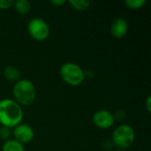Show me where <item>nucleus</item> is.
Returning <instances> with one entry per match:
<instances>
[{"instance_id":"ddd939ff","label":"nucleus","mask_w":151,"mask_h":151,"mask_svg":"<svg viewBox=\"0 0 151 151\" xmlns=\"http://www.w3.org/2000/svg\"><path fill=\"white\" fill-rule=\"evenodd\" d=\"M147 1L146 0H126L125 4L130 9L133 10H137L142 7H143L146 4Z\"/></svg>"},{"instance_id":"f257e3e1","label":"nucleus","mask_w":151,"mask_h":151,"mask_svg":"<svg viewBox=\"0 0 151 151\" xmlns=\"http://www.w3.org/2000/svg\"><path fill=\"white\" fill-rule=\"evenodd\" d=\"M23 119L21 106L13 99L4 98L0 101V123L8 128L15 127Z\"/></svg>"},{"instance_id":"7ed1b4c3","label":"nucleus","mask_w":151,"mask_h":151,"mask_svg":"<svg viewBox=\"0 0 151 151\" xmlns=\"http://www.w3.org/2000/svg\"><path fill=\"white\" fill-rule=\"evenodd\" d=\"M59 73L62 80L70 86H79L85 79V73L82 68L72 62L62 65Z\"/></svg>"},{"instance_id":"423d86ee","label":"nucleus","mask_w":151,"mask_h":151,"mask_svg":"<svg viewBox=\"0 0 151 151\" xmlns=\"http://www.w3.org/2000/svg\"><path fill=\"white\" fill-rule=\"evenodd\" d=\"M92 120L98 128L108 129L114 125L115 118L111 111L107 110H99L94 113Z\"/></svg>"},{"instance_id":"0eeeda50","label":"nucleus","mask_w":151,"mask_h":151,"mask_svg":"<svg viewBox=\"0 0 151 151\" xmlns=\"http://www.w3.org/2000/svg\"><path fill=\"white\" fill-rule=\"evenodd\" d=\"M14 140L20 142L21 144L29 143L35 136L33 128L27 124H19L13 129Z\"/></svg>"},{"instance_id":"a211bd4d","label":"nucleus","mask_w":151,"mask_h":151,"mask_svg":"<svg viewBox=\"0 0 151 151\" xmlns=\"http://www.w3.org/2000/svg\"><path fill=\"white\" fill-rule=\"evenodd\" d=\"M115 151H127L126 150H122V149H119V150H117Z\"/></svg>"},{"instance_id":"f03ea898","label":"nucleus","mask_w":151,"mask_h":151,"mask_svg":"<svg viewBox=\"0 0 151 151\" xmlns=\"http://www.w3.org/2000/svg\"><path fill=\"white\" fill-rule=\"evenodd\" d=\"M12 93L14 101H16L19 105L31 104L36 96V90L34 83L27 79L16 81L12 88Z\"/></svg>"},{"instance_id":"6e6552de","label":"nucleus","mask_w":151,"mask_h":151,"mask_svg":"<svg viewBox=\"0 0 151 151\" xmlns=\"http://www.w3.org/2000/svg\"><path fill=\"white\" fill-rule=\"evenodd\" d=\"M128 32V22L124 18H118L113 20L111 27V33L115 38H122Z\"/></svg>"},{"instance_id":"9d476101","label":"nucleus","mask_w":151,"mask_h":151,"mask_svg":"<svg viewBox=\"0 0 151 151\" xmlns=\"http://www.w3.org/2000/svg\"><path fill=\"white\" fill-rule=\"evenodd\" d=\"M14 9L22 15L27 14L32 8V4L28 0H17L13 2Z\"/></svg>"},{"instance_id":"4468645a","label":"nucleus","mask_w":151,"mask_h":151,"mask_svg":"<svg viewBox=\"0 0 151 151\" xmlns=\"http://www.w3.org/2000/svg\"><path fill=\"white\" fill-rule=\"evenodd\" d=\"M10 135H11V128L2 126V127H0V139L7 141Z\"/></svg>"},{"instance_id":"9b49d317","label":"nucleus","mask_w":151,"mask_h":151,"mask_svg":"<svg viewBox=\"0 0 151 151\" xmlns=\"http://www.w3.org/2000/svg\"><path fill=\"white\" fill-rule=\"evenodd\" d=\"M2 151H25L23 144L16 140H7L2 148Z\"/></svg>"},{"instance_id":"39448f33","label":"nucleus","mask_w":151,"mask_h":151,"mask_svg":"<svg viewBox=\"0 0 151 151\" xmlns=\"http://www.w3.org/2000/svg\"><path fill=\"white\" fill-rule=\"evenodd\" d=\"M29 35L37 41L45 40L50 35V27L42 18H33L27 24Z\"/></svg>"},{"instance_id":"f8f14e48","label":"nucleus","mask_w":151,"mask_h":151,"mask_svg":"<svg viewBox=\"0 0 151 151\" xmlns=\"http://www.w3.org/2000/svg\"><path fill=\"white\" fill-rule=\"evenodd\" d=\"M69 4L73 8L78 11H85L90 5V1L88 0H70Z\"/></svg>"},{"instance_id":"20e7f679","label":"nucleus","mask_w":151,"mask_h":151,"mask_svg":"<svg viewBox=\"0 0 151 151\" xmlns=\"http://www.w3.org/2000/svg\"><path fill=\"white\" fill-rule=\"evenodd\" d=\"M135 140L134 128L127 124L119 126L112 134V142L119 148L125 150L130 147Z\"/></svg>"},{"instance_id":"1a4fd4ad","label":"nucleus","mask_w":151,"mask_h":151,"mask_svg":"<svg viewBox=\"0 0 151 151\" xmlns=\"http://www.w3.org/2000/svg\"><path fill=\"white\" fill-rule=\"evenodd\" d=\"M4 76L7 81H18L20 77V72L17 67L13 65H8L4 70Z\"/></svg>"},{"instance_id":"f3484780","label":"nucleus","mask_w":151,"mask_h":151,"mask_svg":"<svg viewBox=\"0 0 151 151\" xmlns=\"http://www.w3.org/2000/svg\"><path fill=\"white\" fill-rule=\"evenodd\" d=\"M150 102H151V96H148V98H147V101H146V108H147V111H149V112H150L151 111V104H150Z\"/></svg>"},{"instance_id":"2eb2a0df","label":"nucleus","mask_w":151,"mask_h":151,"mask_svg":"<svg viewBox=\"0 0 151 151\" xmlns=\"http://www.w3.org/2000/svg\"><path fill=\"white\" fill-rule=\"evenodd\" d=\"M13 0H0V9H7L13 5Z\"/></svg>"},{"instance_id":"dca6fc26","label":"nucleus","mask_w":151,"mask_h":151,"mask_svg":"<svg viewBox=\"0 0 151 151\" xmlns=\"http://www.w3.org/2000/svg\"><path fill=\"white\" fill-rule=\"evenodd\" d=\"M65 3V0H51L50 1V4H52L53 5H62Z\"/></svg>"}]
</instances>
